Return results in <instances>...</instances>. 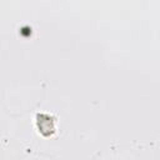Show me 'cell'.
Returning a JSON list of instances; mask_svg holds the SVG:
<instances>
[{"label": "cell", "instance_id": "obj_1", "mask_svg": "<svg viewBox=\"0 0 160 160\" xmlns=\"http://www.w3.org/2000/svg\"><path fill=\"white\" fill-rule=\"evenodd\" d=\"M39 129L41 132L48 131V134H52L54 132V121L49 118H44V119H39Z\"/></svg>", "mask_w": 160, "mask_h": 160}]
</instances>
